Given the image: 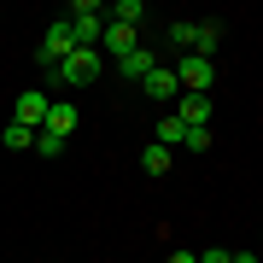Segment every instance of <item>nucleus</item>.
<instances>
[{"label":"nucleus","instance_id":"1","mask_svg":"<svg viewBox=\"0 0 263 263\" xmlns=\"http://www.w3.org/2000/svg\"><path fill=\"white\" fill-rule=\"evenodd\" d=\"M65 24H70L76 47H100V29H105V6H100V0H76V6L65 12Z\"/></svg>","mask_w":263,"mask_h":263},{"label":"nucleus","instance_id":"2","mask_svg":"<svg viewBox=\"0 0 263 263\" xmlns=\"http://www.w3.org/2000/svg\"><path fill=\"white\" fill-rule=\"evenodd\" d=\"M170 70H176V88H181V94H211V82H216V65H211L205 53H181Z\"/></svg>","mask_w":263,"mask_h":263},{"label":"nucleus","instance_id":"3","mask_svg":"<svg viewBox=\"0 0 263 263\" xmlns=\"http://www.w3.org/2000/svg\"><path fill=\"white\" fill-rule=\"evenodd\" d=\"M135 47H141V29H123V24H105L100 29V59H105V65H123Z\"/></svg>","mask_w":263,"mask_h":263},{"label":"nucleus","instance_id":"4","mask_svg":"<svg viewBox=\"0 0 263 263\" xmlns=\"http://www.w3.org/2000/svg\"><path fill=\"white\" fill-rule=\"evenodd\" d=\"M65 53H76V35H70V24L59 18V24H47V35H41V53H35V65L47 70V65H59Z\"/></svg>","mask_w":263,"mask_h":263},{"label":"nucleus","instance_id":"5","mask_svg":"<svg viewBox=\"0 0 263 263\" xmlns=\"http://www.w3.org/2000/svg\"><path fill=\"white\" fill-rule=\"evenodd\" d=\"M141 88H146V100L158 105V111H164V105H176V100H181V88H176V70H170V65L146 70V76H141Z\"/></svg>","mask_w":263,"mask_h":263},{"label":"nucleus","instance_id":"6","mask_svg":"<svg viewBox=\"0 0 263 263\" xmlns=\"http://www.w3.org/2000/svg\"><path fill=\"white\" fill-rule=\"evenodd\" d=\"M47 100H53V94H41V88H24V94H18V117H12V123H24V129H41V117H47Z\"/></svg>","mask_w":263,"mask_h":263},{"label":"nucleus","instance_id":"7","mask_svg":"<svg viewBox=\"0 0 263 263\" xmlns=\"http://www.w3.org/2000/svg\"><path fill=\"white\" fill-rule=\"evenodd\" d=\"M76 117H82V111H76L70 100H47V117H41V129H47V135H59V141H65V135L76 129Z\"/></svg>","mask_w":263,"mask_h":263},{"label":"nucleus","instance_id":"8","mask_svg":"<svg viewBox=\"0 0 263 263\" xmlns=\"http://www.w3.org/2000/svg\"><path fill=\"white\" fill-rule=\"evenodd\" d=\"M176 117L187 123V129H205V117H211V94H181V100H176Z\"/></svg>","mask_w":263,"mask_h":263},{"label":"nucleus","instance_id":"9","mask_svg":"<svg viewBox=\"0 0 263 263\" xmlns=\"http://www.w3.org/2000/svg\"><path fill=\"white\" fill-rule=\"evenodd\" d=\"M146 18V0H117V6H105V24H123V29H141Z\"/></svg>","mask_w":263,"mask_h":263},{"label":"nucleus","instance_id":"10","mask_svg":"<svg viewBox=\"0 0 263 263\" xmlns=\"http://www.w3.org/2000/svg\"><path fill=\"white\" fill-rule=\"evenodd\" d=\"M111 70H123V76H129V82H141L146 70H158V53H152V47H135V53L123 59V65H111Z\"/></svg>","mask_w":263,"mask_h":263},{"label":"nucleus","instance_id":"11","mask_svg":"<svg viewBox=\"0 0 263 263\" xmlns=\"http://www.w3.org/2000/svg\"><path fill=\"white\" fill-rule=\"evenodd\" d=\"M181 135H187V123H181L176 111H158V146L176 152V146H181Z\"/></svg>","mask_w":263,"mask_h":263},{"label":"nucleus","instance_id":"12","mask_svg":"<svg viewBox=\"0 0 263 263\" xmlns=\"http://www.w3.org/2000/svg\"><path fill=\"white\" fill-rule=\"evenodd\" d=\"M216 41H222V24H216V18H205V24H193V53H216Z\"/></svg>","mask_w":263,"mask_h":263},{"label":"nucleus","instance_id":"13","mask_svg":"<svg viewBox=\"0 0 263 263\" xmlns=\"http://www.w3.org/2000/svg\"><path fill=\"white\" fill-rule=\"evenodd\" d=\"M170 164H176V152H170V146H158V141H152V146L141 152V170H146V176H164Z\"/></svg>","mask_w":263,"mask_h":263},{"label":"nucleus","instance_id":"14","mask_svg":"<svg viewBox=\"0 0 263 263\" xmlns=\"http://www.w3.org/2000/svg\"><path fill=\"white\" fill-rule=\"evenodd\" d=\"M170 47L193 53V18H176V24H170Z\"/></svg>","mask_w":263,"mask_h":263},{"label":"nucleus","instance_id":"15","mask_svg":"<svg viewBox=\"0 0 263 263\" xmlns=\"http://www.w3.org/2000/svg\"><path fill=\"white\" fill-rule=\"evenodd\" d=\"M6 146H12V152H29V146H35V129H24V123H6Z\"/></svg>","mask_w":263,"mask_h":263},{"label":"nucleus","instance_id":"16","mask_svg":"<svg viewBox=\"0 0 263 263\" xmlns=\"http://www.w3.org/2000/svg\"><path fill=\"white\" fill-rule=\"evenodd\" d=\"M59 146H65V141H59V135H47V129H35V146H29V152H41V158H53Z\"/></svg>","mask_w":263,"mask_h":263},{"label":"nucleus","instance_id":"17","mask_svg":"<svg viewBox=\"0 0 263 263\" xmlns=\"http://www.w3.org/2000/svg\"><path fill=\"white\" fill-rule=\"evenodd\" d=\"M211 146V129H187L181 135V152H205Z\"/></svg>","mask_w":263,"mask_h":263},{"label":"nucleus","instance_id":"18","mask_svg":"<svg viewBox=\"0 0 263 263\" xmlns=\"http://www.w3.org/2000/svg\"><path fill=\"white\" fill-rule=\"evenodd\" d=\"M193 263H228V252H222V246H211V252H193Z\"/></svg>","mask_w":263,"mask_h":263},{"label":"nucleus","instance_id":"19","mask_svg":"<svg viewBox=\"0 0 263 263\" xmlns=\"http://www.w3.org/2000/svg\"><path fill=\"white\" fill-rule=\"evenodd\" d=\"M228 263H257V252H228Z\"/></svg>","mask_w":263,"mask_h":263},{"label":"nucleus","instance_id":"20","mask_svg":"<svg viewBox=\"0 0 263 263\" xmlns=\"http://www.w3.org/2000/svg\"><path fill=\"white\" fill-rule=\"evenodd\" d=\"M164 263H193V252H170V257H164Z\"/></svg>","mask_w":263,"mask_h":263},{"label":"nucleus","instance_id":"21","mask_svg":"<svg viewBox=\"0 0 263 263\" xmlns=\"http://www.w3.org/2000/svg\"><path fill=\"white\" fill-rule=\"evenodd\" d=\"M0 24H6V12H0Z\"/></svg>","mask_w":263,"mask_h":263}]
</instances>
